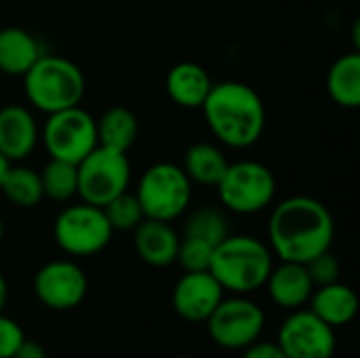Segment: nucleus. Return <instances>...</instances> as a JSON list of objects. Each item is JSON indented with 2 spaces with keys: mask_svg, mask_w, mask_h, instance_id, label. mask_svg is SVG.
<instances>
[{
  "mask_svg": "<svg viewBox=\"0 0 360 358\" xmlns=\"http://www.w3.org/2000/svg\"><path fill=\"white\" fill-rule=\"evenodd\" d=\"M34 298L49 310L78 308L89 293V279L74 260H51L32 279Z\"/></svg>",
  "mask_w": 360,
  "mask_h": 358,
  "instance_id": "9b49d317",
  "label": "nucleus"
},
{
  "mask_svg": "<svg viewBox=\"0 0 360 358\" xmlns=\"http://www.w3.org/2000/svg\"><path fill=\"white\" fill-rule=\"evenodd\" d=\"M215 190L228 211L255 215L274 203L276 177L259 160H238L228 165Z\"/></svg>",
  "mask_w": 360,
  "mask_h": 358,
  "instance_id": "423d86ee",
  "label": "nucleus"
},
{
  "mask_svg": "<svg viewBox=\"0 0 360 358\" xmlns=\"http://www.w3.org/2000/svg\"><path fill=\"white\" fill-rule=\"evenodd\" d=\"M135 196L150 219L175 222L192 203V181L175 162H154L137 181Z\"/></svg>",
  "mask_w": 360,
  "mask_h": 358,
  "instance_id": "39448f33",
  "label": "nucleus"
},
{
  "mask_svg": "<svg viewBox=\"0 0 360 358\" xmlns=\"http://www.w3.org/2000/svg\"><path fill=\"white\" fill-rule=\"evenodd\" d=\"M243 358H287L276 342H262L257 340L249 348L243 350Z\"/></svg>",
  "mask_w": 360,
  "mask_h": 358,
  "instance_id": "c756f323",
  "label": "nucleus"
},
{
  "mask_svg": "<svg viewBox=\"0 0 360 358\" xmlns=\"http://www.w3.org/2000/svg\"><path fill=\"white\" fill-rule=\"evenodd\" d=\"M211 87H213V80L209 72L194 61L175 63L169 70L167 80H165L169 99L175 106L186 108V110H200Z\"/></svg>",
  "mask_w": 360,
  "mask_h": 358,
  "instance_id": "f3484780",
  "label": "nucleus"
},
{
  "mask_svg": "<svg viewBox=\"0 0 360 358\" xmlns=\"http://www.w3.org/2000/svg\"><path fill=\"white\" fill-rule=\"evenodd\" d=\"M335 238V222L325 203L312 196L281 200L268 219V247L281 262L306 264L329 251Z\"/></svg>",
  "mask_w": 360,
  "mask_h": 358,
  "instance_id": "f257e3e1",
  "label": "nucleus"
},
{
  "mask_svg": "<svg viewBox=\"0 0 360 358\" xmlns=\"http://www.w3.org/2000/svg\"><path fill=\"white\" fill-rule=\"evenodd\" d=\"M276 344L287 358H333L338 338L310 308H300L283 321Z\"/></svg>",
  "mask_w": 360,
  "mask_h": 358,
  "instance_id": "f8f14e48",
  "label": "nucleus"
},
{
  "mask_svg": "<svg viewBox=\"0 0 360 358\" xmlns=\"http://www.w3.org/2000/svg\"><path fill=\"white\" fill-rule=\"evenodd\" d=\"M228 165H230V160L219 146L209 143V141H198L186 150L181 169L186 171V175L190 177L192 184L215 188L219 184L224 171L228 169Z\"/></svg>",
  "mask_w": 360,
  "mask_h": 358,
  "instance_id": "aec40b11",
  "label": "nucleus"
},
{
  "mask_svg": "<svg viewBox=\"0 0 360 358\" xmlns=\"http://www.w3.org/2000/svg\"><path fill=\"white\" fill-rule=\"evenodd\" d=\"M213 249L215 247H211V245H207L202 241L181 236L175 264H179L184 268V272H202V270H209Z\"/></svg>",
  "mask_w": 360,
  "mask_h": 358,
  "instance_id": "bb28decb",
  "label": "nucleus"
},
{
  "mask_svg": "<svg viewBox=\"0 0 360 358\" xmlns=\"http://www.w3.org/2000/svg\"><path fill=\"white\" fill-rule=\"evenodd\" d=\"M0 192L11 205L19 209H34L44 198L40 173L34 171L32 167L13 165V162L0 184Z\"/></svg>",
  "mask_w": 360,
  "mask_h": 358,
  "instance_id": "5701e85b",
  "label": "nucleus"
},
{
  "mask_svg": "<svg viewBox=\"0 0 360 358\" xmlns=\"http://www.w3.org/2000/svg\"><path fill=\"white\" fill-rule=\"evenodd\" d=\"M114 230L101 207L78 203L70 205L55 217L53 238L70 257H93L112 243Z\"/></svg>",
  "mask_w": 360,
  "mask_h": 358,
  "instance_id": "0eeeda50",
  "label": "nucleus"
},
{
  "mask_svg": "<svg viewBox=\"0 0 360 358\" xmlns=\"http://www.w3.org/2000/svg\"><path fill=\"white\" fill-rule=\"evenodd\" d=\"M40 184L44 198L68 203L78 194V167L74 162L51 158L40 171Z\"/></svg>",
  "mask_w": 360,
  "mask_h": 358,
  "instance_id": "b1692460",
  "label": "nucleus"
},
{
  "mask_svg": "<svg viewBox=\"0 0 360 358\" xmlns=\"http://www.w3.org/2000/svg\"><path fill=\"white\" fill-rule=\"evenodd\" d=\"M181 234L171 226V222L143 217L133 230V247L139 260L152 268H169L177 260Z\"/></svg>",
  "mask_w": 360,
  "mask_h": 358,
  "instance_id": "2eb2a0df",
  "label": "nucleus"
},
{
  "mask_svg": "<svg viewBox=\"0 0 360 358\" xmlns=\"http://www.w3.org/2000/svg\"><path fill=\"white\" fill-rule=\"evenodd\" d=\"M308 304H310V310L333 329L350 325L359 314V298L354 289L342 281L314 287Z\"/></svg>",
  "mask_w": 360,
  "mask_h": 358,
  "instance_id": "a211bd4d",
  "label": "nucleus"
},
{
  "mask_svg": "<svg viewBox=\"0 0 360 358\" xmlns=\"http://www.w3.org/2000/svg\"><path fill=\"white\" fill-rule=\"evenodd\" d=\"M13 358H46V350L42 348V344L34 342V340H23V344L17 348V352Z\"/></svg>",
  "mask_w": 360,
  "mask_h": 358,
  "instance_id": "7c9ffc66",
  "label": "nucleus"
},
{
  "mask_svg": "<svg viewBox=\"0 0 360 358\" xmlns=\"http://www.w3.org/2000/svg\"><path fill=\"white\" fill-rule=\"evenodd\" d=\"M40 129L30 108L8 103L0 108V154L8 162L25 160L38 146Z\"/></svg>",
  "mask_w": 360,
  "mask_h": 358,
  "instance_id": "4468645a",
  "label": "nucleus"
},
{
  "mask_svg": "<svg viewBox=\"0 0 360 358\" xmlns=\"http://www.w3.org/2000/svg\"><path fill=\"white\" fill-rule=\"evenodd\" d=\"M266 329L264 308L247 295L224 298L213 314L207 319V331L213 344L224 350L243 352L257 340Z\"/></svg>",
  "mask_w": 360,
  "mask_h": 358,
  "instance_id": "9d476101",
  "label": "nucleus"
},
{
  "mask_svg": "<svg viewBox=\"0 0 360 358\" xmlns=\"http://www.w3.org/2000/svg\"><path fill=\"white\" fill-rule=\"evenodd\" d=\"M213 137L232 150L255 146L266 129V106L262 95L238 80L213 82L200 106Z\"/></svg>",
  "mask_w": 360,
  "mask_h": 358,
  "instance_id": "f03ea898",
  "label": "nucleus"
},
{
  "mask_svg": "<svg viewBox=\"0 0 360 358\" xmlns=\"http://www.w3.org/2000/svg\"><path fill=\"white\" fill-rule=\"evenodd\" d=\"M6 304H8V283H6V279L0 274V312H4Z\"/></svg>",
  "mask_w": 360,
  "mask_h": 358,
  "instance_id": "2f4dec72",
  "label": "nucleus"
},
{
  "mask_svg": "<svg viewBox=\"0 0 360 358\" xmlns=\"http://www.w3.org/2000/svg\"><path fill=\"white\" fill-rule=\"evenodd\" d=\"M78 194L82 203L105 207L112 198L129 190L131 162L127 152L97 146L78 165Z\"/></svg>",
  "mask_w": 360,
  "mask_h": 358,
  "instance_id": "1a4fd4ad",
  "label": "nucleus"
},
{
  "mask_svg": "<svg viewBox=\"0 0 360 358\" xmlns=\"http://www.w3.org/2000/svg\"><path fill=\"white\" fill-rule=\"evenodd\" d=\"M114 232H133L146 217L135 192H122L101 207Z\"/></svg>",
  "mask_w": 360,
  "mask_h": 358,
  "instance_id": "a878e982",
  "label": "nucleus"
},
{
  "mask_svg": "<svg viewBox=\"0 0 360 358\" xmlns=\"http://www.w3.org/2000/svg\"><path fill=\"white\" fill-rule=\"evenodd\" d=\"M21 78L27 101L42 114L80 106L86 91L82 70L72 59L61 55L42 53Z\"/></svg>",
  "mask_w": 360,
  "mask_h": 358,
  "instance_id": "20e7f679",
  "label": "nucleus"
},
{
  "mask_svg": "<svg viewBox=\"0 0 360 358\" xmlns=\"http://www.w3.org/2000/svg\"><path fill=\"white\" fill-rule=\"evenodd\" d=\"M137 135L139 120L124 106H112L97 118V139L103 148L129 152L131 146L137 141Z\"/></svg>",
  "mask_w": 360,
  "mask_h": 358,
  "instance_id": "412c9836",
  "label": "nucleus"
},
{
  "mask_svg": "<svg viewBox=\"0 0 360 358\" xmlns=\"http://www.w3.org/2000/svg\"><path fill=\"white\" fill-rule=\"evenodd\" d=\"M228 234H230L228 217L219 209H215V207L194 209L186 217L184 232H181V236L202 241V243H207L211 247H217Z\"/></svg>",
  "mask_w": 360,
  "mask_h": 358,
  "instance_id": "393cba45",
  "label": "nucleus"
},
{
  "mask_svg": "<svg viewBox=\"0 0 360 358\" xmlns=\"http://www.w3.org/2000/svg\"><path fill=\"white\" fill-rule=\"evenodd\" d=\"M8 167H11V162L0 154V184H2V179H4V175H6V171H8Z\"/></svg>",
  "mask_w": 360,
  "mask_h": 358,
  "instance_id": "473e14b6",
  "label": "nucleus"
},
{
  "mask_svg": "<svg viewBox=\"0 0 360 358\" xmlns=\"http://www.w3.org/2000/svg\"><path fill=\"white\" fill-rule=\"evenodd\" d=\"M329 97L346 110H356L360 106V55L346 53L335 59L327 74Z\"/></svg>",
  "mask_w": 360,
  "mask_h": 358,
  "instance_id": "4be33fe9",
  "label": "nucleus"
},
{
  "mask_svg": "<svg viewBox=\"0 0 360 358\" xmlns=\"http://www.w3.org/2000/svg\"><path fill=\"white\" fill-rule=\"evenodd\" d=\"M226 298V291L215 281L209 270L202 272H184L173 287L171 304L175 314L186 323H207L219 302Z\"/></svg>",
  "mask_w": 360,
  "mask_h": 358,
  "instance_id": "ddd939ff",
  "label": "nucleus"
},
{
  "mask_svg": "<svg viewBox=\"0 0 360 358\" xmlns=\"http://www.w3.org/2000/svg\"><path fill=\"white\" fill-rule=\"evenodd\" d=\"M274 266L268 243L251 234H228L211 255L209 272L226 293L251 295L264 289Z\"/></svg>",
  "mask_w": 360,
  "mask_h": 358,
  "instance_id": "7ed1b4c3",
  "label": "nucleus"
},
{
  "mask_svg": "<svg viewBox=\"0 0 360 358\" xmlns=\"http://www.w3.org/2000/svg\"><path fill=\"white\" fill-rule=\"evenodd\" d=\"M314 287H323V285H331V283H338L340 276H342V266H340V260L329 251H323L319 255H314L310 262L304 264Z\"/></svg>",
  "mask_w": 360,
  "mask_h": 358,
  "instance_id": "cd10ccee",
  "label": "nucleus"
},
{
  "mask_svg": "<svg viewBox=\"0 0 360 358\" xmlns=\"http://www.w3.org/2000/svg\"><path fill=\"white\" fill-rule=\"evenodd\" d=\"M40 139L51 158L78 165L99 146L97 118H93L80 106L46 114Z\"/></svg>",
  "mask_w": 360,
  "mask_h": 358,
  "instance_id": "6e6552de",
  "label": "nucleus"
},
{
  "mask_svg": "<svg viewBox=\"0 0 360 358\" xmlns=\"http://www.w3.org/2000/svg\"><path fill=\"white\" fill-rule=\"evenodd\" d=\"M25 333L17 321L0 312V358H13L17 348L23 344Z\"/></svg>",
  "mask_w": 360,
  "mask_h": 358,
  "instance_id": "c85d7f7f",
  "label": "nucleus"
},
{
  "mask_svg": "<svg viewBox=\"0 0 360 358\" xmlns=\"http://www.w3.org/2000/svg\"><path fill=\"white\" fill-rule=\"evenodd\" d=\"M42 55L40 42L23 27L0 30V72L6 76H23Z\"/></svg>",
  "mask_w": 360,
  "mask_h": 358,
  "instance_id": "6ab92c4d",
  "label": "nucleus"
},
{
  "mask_svg": "<svg viewBox=\"0 0 360 358\" xmlns=\"http://www.w3.org/2000/svg\"><path fill=\"white\" fill-rule=\"evenodd\" d=\"M264 289L268 291V298L274 306L291 312L308 306L314 291V283L304 264L281 262L272 266Z\"/></svg>",
  "mask_w": 360,
  "mask_h": 358,
  "instance_id": "dca6fc26",
  "label": "nucleus"
},
{
  "mask_svg": "<svg viewBox=\"0 0 360 358\" xmlns=\"http://www.w3.org/2000/svg\"><path fill=\"white\" fill-rule=\"evenodd\" d=\"M2 238H4V222L0 217V245H2Z\"/></svg>",
  "mask_w": 360,
  "mask_h": 358,
  "instance_id": "72a5a7b5",
  "label": "nucleus"
}]
</instances>
